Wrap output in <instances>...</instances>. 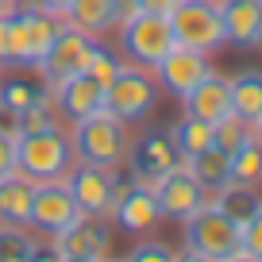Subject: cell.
I'll use <instances>...</instances> for the list:
<instances>
[{
    "label": "cell",
    "instance_id": "obj_10",
    "mask_svg": "<svg viewBox=\"0 0 262 262\" xmlns=\"http://www.w3.org/2000/svg\"><path fill=\"white\" fill-rule=\"evenodd\" d=\"M112 228L127 231V235H150L162 220V208H158V196L150 185H139V181H123L120 196H116L112 212H108Z\"/></svg>",
    "mask_w": 262,
    "mask_h": 262
},
{
    "label": "cell",
    "instance_id": "obj_25",
    "mask_svg": "<svg viewBox=\"0 0 262 262\" xmlns=\"http://www.w3.org/2000/svg\"><path fill=\"white\" fill-rule=\"evenodd\" d=\"M189 170H193V178L201 181V185L208 189V193H216V189H224L231 181V166H228V155H224L220 147H208L201 150L196 158H189Z\"/></svg>",
    "mask_w": 262,
    "mask_h": 262
},
{
    "label": "cell",
    "instance_id": "obj_4",
    "mask_svg": "<svg viewBox=\"0 0 262 262\" xmlns=\"http://www.w3.org/2000/svg\"><path fill=\"white\" fill-rule=\"evenodd\" d=\"M104 108L112 116H120L127 127L131 123L150 120L155 108H158V77H155V70H143V66H135V62H123V70L104 89Z\"/></svg>",
    "mask_w": 262,
    "mask_h": 262
},
{
    "label": "cell",
    "instance_id": "obj_6",
    "mask_svg": "<svg viewBox=\"0 0 262 262\" xmlns=\"http://www.w3.org/2000/svg\"><path fill=\"white\" fill-rule=\"evenodd\" d=\"M127 178L139 185H155L158 178H166L170 170L181 166L178 143H173L170 127H143L127 147Z\"/></svg>",
    "mask_w": 262,
    "mask_h": 262
},
{
    "label": "cell",
    "instance_id": "obj_33",
    "mask_svg": "<svg viewBox=\"0 0 262 262\" xmlns=\"http://www.w3.org/2000/svg\"><path fill=\"white\" fill-rule=\"evenodd\" d=\"M16 173V131L0 127V178Z\"/></svg>",
    "mask_w": 262,
    "mask_h": 262
},
{
    "label": "cell",
    "instance_id": "obj_5",
    "mask_svg": "<svg viewBox=\"0 0 262 262\" xmlns=\"http://www.w3.org/2000/svg\"><path fill=\"white\" fill-rule=\"evenodd\" d=\"M181 235H185V247L201 251L212 262H224L235 251H243V231H239V224L228 220L212 201H208L205 208H196L189 220H181Z\"/></svg>",
    "mask_w": 262,
    "mask_h": 262
},
{
    "label": "cell",
    "instance_id": "obj_28",
    "mask_svg": "<svg viewBox=\"0 0 262 262\" xmlns=\"http://www.w3.org/2000/svg\"><path fill=\"white\" fill-rule=\"evenodd\" d=\"M35 243H39V239L27 228H19V224H0V262H31Z\"/></svg>",
    "mask_w": 262,
    "mask_h": 262
},
{
    "label": "cell",
    "instance_id": "obj_35",
    "mask_svg": "<svg viewBox=\"0 0 262 262\" xmlns=\"http://www.w3.org/2000/svg\"><path fill=\"white\" fill-rule=\"evenodd\" d=\"M31 262H66V254L54 247V239H47V243H35V254Z\"/></svg>",
    "mask_w": 262,
    "mask_h": 262
},
{
    "label": "cell",
    "instance_id": "obj_22",
    "mask_svg": "<svg viewBox=\"0 0 262 262\" xmlns=\"http://www.w3.org/2000/svg\"><path fill=\"white\" fill-rule=\"evenodd\" d=\"M228 89H231V112L247 123L258 120L262 116V70H239V74H231Z\"/></svg>",
    "mask_w": 262,
    "mask_h": 262
},
{
    "label": "cell",
    "instance_id": "obj_38",
    "mask_svg": "<svg viewBox=\"0 0 262 262\" xmlns=\"http://www.w3.org/2000/svg\"><path fill=\"white\" fill-rule=\"evenodd\" d=\"M224 262H262V258H254V254H247V251H235L231 258H224Z\"/></svg>",
    "mask_w": 262,
    "mask_h": 262
},
{
    "label": "cell",
    "instance_id": "obj_26",
    "mask_svg": "<svg viewBox=\"0 0 262 262\" xmlns=\"http://www.w3.org/2000/svg\"><path fill=\"white\" fill-rule=\"evenodd\" d=\"M123 62H127V58H123L116 47H108V42L93 39L89 58H85V70H81V74H85V77H93L100 89H108V85H112V77L123 70Z\"/></svg>",
    "mask_w": 262,
    "mask_h": 262
},
{
    "label": "cell",
    "instance_id": "obj_37",
    "mask_svg": "<svg viewBox=\"0 0 262 262\" xmlns=\"http://www.w3.org/2000/svg\"><path fill=\"white\" fill-rule=\"evenodd\" d=\"M178 262H212V258H205L201 251H193V247H185V251H178Z\"/></svg>",
    "mask_w": 262,
    "mask_h": 262
},
{
    "label": "cell",
    "instance_id": "obj_42",
    "mask_svg": "<svg viewBox=\"0 0 262 262\" xmlns=\"http://www.w3.org/2000/svg\"><path fill=\"white\" fill-rule=\"evenodd\" d=\"M4 4H8V0H0V8H4Z\"/></svg>",
    "mask_w": 262,
    "mask_h": 262
},
{
    "label": "cell",
    "instance_id": "obj_18",
    "mask_svg": "<svg viewBox=\"0 0 262 262\" xmlns=\"http://www.w3.org/2000/svg\"><path fill=\"white\" fill-rule=\"evenodd\" d=\"M181 104H185L189 116H196V120L205 123H220L224 116L231 112V89H228V77L224 74H208L205 81L196 85V89H189L185 97H181Z\"/></svg>",
    "mask_w": 262,
    "mask_h": 262
},
{
    "label": "cell",
    "instance_id": "obj_23",
    "mask_svg": "<svg viewBox=\"0 0 262 262\" xmlns=\"http://www.w3.org/2000/svg\"><path fill=\"white\" fill-rule=\"evenodd\" d=\"M212 205L220 208L228 220H235L239 228H243V224L262 208V193H258V185H235V181H228L224 189L212 193Z\"/></svg>",
    "mask_w": 262,
    "mask_h": 262
},
{
    "label": "cell",
    "instance_id": "obj_19",
    "mask_svg": "<svg viewBox=\"0 0 262 262\" xmlns=\"http://www.w3.org/2000/svg\"><path fill=\"white\" fill-rule=\"evenodd\" d=\"M120 12H123V0H70L62 12V19L77 31L100 39L104 31H112L120 24Z\"/></svg>",
    "mask_w": 262,
    "mask_h": 262
},
{
    "label": "cell",
    "instance_id": "obj_7",
    "mask_svg": "<svg viewBox=\"0 0 262 262\" xmlns=\"http://www.w3.org/2000/svg\"><path fill=\"white\" fill-rule=\"evenodd\" d=\"M170 27H173V39L181 47L205 50V54H216L220 47H228L216 0H181L178 8L170 12Z\"/></svg>",
    "mask_w": 262,
    "mask_h": 262
},
{
    "label": "cell",
    "instance_id": "obj_27",
    "mask_svg": "<svg viewBox=\"0 0 262 262\" xmlns=\"http://www.w3.org/2000/svg\"><path fill=\"white\" fill-rule=\"evenodd\" d=\"M228 166H231V181L235 185H262V143L251 135L239 150L228 155Z\"/></svg>",
    "mask_w": 262,
    "mask_h": 262
},
{
    "label": "cell",
    "instance_id": "obj_41",
    "mask_svg": "<svg viewBox=\"0 0 262 262\" xmlns=\"http://www.w3.org/2000/svg\"><path fill=\"white\" fill-rule=\"evenodd\" d=\"M104 262H127V258H112V254H108V258H104Z\"/></svg>",
    "mask_w": 262,
    "mask_h": 262
},
{
    "label": "cell",
    "instance_id": "obj_20",
    "mask_svg": "<svg viewBox=\"0 0 262 262\" xmlns=\"http://www.w3.org/2000/svg\"><path fill=\"white\" fill-rule=\"evenodd\" d=\"M50 97V85L42 81V74H24V70H12V74L0 77V112L16 120L19 112H27L31 104Z\"/></svg>",
    "mask_w": 262,
    "mask_h": 262
},
{
    "label": "cell",
    "instance_id": "obj_3",
    "mask_svg": "<svg viewBox=\"0 0 262 262\" xmlns=\"http://www.w3.org/2000/svg\"><path fill=\"white\" fill-rule=\"evenodd\" d=\"M70 143H74L77 162H97V166H116V170H123L131 135H127V123H123L120 116L100 108V112L70 123Z\"/></svg>",
    "mask_w": 262,
    "mask_h": 262
},
{
    "label": "cell",
    "instance_id": "obj_32",
    "mask_svg": "<svg viewBox=\"0 0 262 262\" xmlns=\"http://www.w3.org/2000/svg\"><path fill=\"white\" fill-rule=\"evenodd\" d=\"M239 231H243V251L254 254V258H262V208H258V212H254Z\"/></svg>",
    "mask_w": 262,
    "mask_h": 262
},
{
    "label": "cell",
    "instance_id": "obj_12",
    "mask_svg": "<svg viewBox=\"0 0 262 262\" xmlns=\"http://www.w3.org/2000/svg\"><path fill=\"white\" fill-rule=\"evenodd\" d=\"M89 47H93V35L77 31V27H70L62 19V27H58V35L50 39L47 54H42V62L35 66L42 74V81H62V77H74L85 70V58H89Z\"/></svg>",
    "mask_w": 262,
    "mask_h": 262
},
{
    "label": "cell",
    "instance_id": "obj_13",
    "mask_svg": "<svg viewBox=\"0 0 262 262\" xmlns=\"http://www.w3.org/2000/svg\"><path fill=\"white\" fill-rule=\"evenodd\" d=\"M208 74H212V54H205V50H193V47H181V42L155 66L158 89H166L170 97H178V100L185 97L189 89H196V85L205 81Z\"/></svg>",
    "mask_w": 262,
    "mask_h": 262
},
{
    "label": "cell",
    "instance_id": "obj_1",
    "mask_svg": "<svg viewBox=\"0 0 262 262\" xmlns=\"http://www.w3.org/2000/svg\"><path fill=\"white\" fill-rule=\"evenodd\" d=\"M116 42H120V54L127 62L143 66V70H155L173 47V27H170V16H155V12H135L131 4H123L120 12V24H116Z\"/></svg>",
    "mask_w": 262,
    "mask_h": 262
},
{
    "label": "cell",
    "instance_id": "obj_16",
    "mask_svg": "<svg viewBox=\"0 0 262 262\" xmlns=\"http://www.w3.org/2000/svg\"><path fill=\"white\" fill-rule=\"evenodd\" d=\"M224 19L228 47L254 50L262 47V0H216Z\"/></svg>",
    "mask_w": 262,
    "mask_h": 262
},
{
    "label": "cell",
    "instance_id": "obj_2",
    "mask_svg": "<svg viewBox=\"0 0 262 262\" xmlns=\"http://www.w3.org/2000/svg\"><path fill=\"white\" fill-rule=\"evenodd\" d=\"M77 155L66 127L47 131H19L16 135V170L31 181H62L74 170Z\"/></svg>",
    "mask_w": 262,
    "mask_h": 262
},
{
    "label": "cell",
    "instance_id": "obj_30",
    "mask_svg": "<svg viewBox=\"0 0 262 262\" xmlns=\"http://www.w3.org/2000/svg\"><path fill=\"white\" fill-rule=\"evenodd\" d=\"M12 127H16V135L19 131H47V127H62V116H58V108H54V100H39V104H31L27 112H19L16 120H12Z\"/></svg>",
    "mask_w": 262,
    "mask_h": 262
},
{
    "label": "cell",
    "instance_id": "obj_11",
    "mask_svg": "<svg viewBox=\"0 0 262 262\" xmlns=\"http://www.w3.org/2000/svg\"><path fill=\"white\" fill-rule=\"evenodd\" d=\"M77 216H81V208H77L74 193L66 189V181H35V201H31V220H27V228H35L47 239H54L58 231H66Z\"/></svg>",
    "mask_w": 262,
    "mask_h": 262
},
{
    "label": "cell",
    "instance_id": "obj_39",
    "mask_svg": "<svg viewBox=\"0 0 262 262\" xmlns=\"http://www.w3.org/2000/svg\"><path fill=\"white\" fill-rule=\"evenodd\" d=\"M251 131H254V139H258V143H262V116H258V120H254V123H251Z\"/></svg>",
    "mask_w": 262,
    "mask_h": 262
},
{
    "label": "cell",
    "instance_id": "obj_36",
    "mask_svg": "<svg viewBox=\"0 0 262 262\" xmlns=\"http://www.w3.org/2000/svg\"><path fill=\"white\" fill-rule=\"evenodd\" d=\"M31 4H39V8H47V12H54V16H62L70 0H31Z\"/></svg>",
    "mask_w": 262,
    "mask_h": 262
},
{
    "label": "cell",
    "instance_id": "obj_21",
    "mask_svg": "<svg viewBox=\"0 0 262 262\" xmlns=\"http://www.w3.org/2000/svg\"><path fill=\"white\" fill-rule=\"evenodd\" d=\"M31 201H35V181L24 173H8L0 178V224H19L27 228L31 220Z\"/></svg>",
    "mask_w": 262,
    "mask_h": 262
},
{
    "label": "cell",
    "instance_id": "obj_8",
    "mask_svg": "<svg viewBox=\"0 0 262 262\" xmlns=\"http://www.w3.org/2000/svg\"><path fill=\"white\" fill-rule=\"evenodd\" d=\"M66 189L74 193L77 208L85 216H108L116 205V196L123 189V173L116 166H97V162H74V170L66 173Z\"/></svg>",
    "mask_w": 262,
    "mask_h": 262
},
{
    "label": "cell",
    "instance_id": "obj_40",
    "mask_svg": "<svg viewBox=\"0 0 262 262\" xmlns=\"http://www.w3.org/2000/svg\"><path fill=\"white\" fill-rule=\"evenodd\" d=\"M66 262H97V258H66Z\"/></svg>",
    "mask_w": 262,
    "mask_h": 262
},
{
    "label": "cell",
    "instance_id": "obj_14",
    "mask_svg": "<svg viewBox=\"0 0 262 262\" xmlns=\"http://www.w3.org/2000/svg\"><path fill=\"white\" fill-rule=\"evenodd\" d=\"M54 247L66 258H97L104 262L112 254V220L108 216H77L66 231L54 235Z\"/></svg>",
    "mask_w": 262,
    "mask_h": 262
},
{
    "label": "cell",
    "instance_id": "obj_29",
    "mask_svg": "<svg viewBox=\"0 0 262 262\" xmlns=\"http://www.w3.org/2000/svg\"><path fill=\"white\" fill-rule=\"evenodd\" d=\"M254 131H251V123L247 120H239L235 112H228L220 123H212V143L224 150V155H231V150H239L247 139H251Z\"/></svg>",
    "mask_w": 262,
    "mask_h": 262
},
{
    "label": "cell",
    "instance_id": "obj_17",
    "mask_svg": "<svg viewBox=\"0 0 262 262\" xmlns=\"http://www.w3.org/2000/svg\"><path fill=\"white\" fill-rule=\"evenodd\" d=\"M24 0H8L0 8V70H35L31 47H27V27H24Z\"/></svg>",
    "mask_w": 262,
    "mask_h": 262
},
{
    "label": "cell",
    "instance_id": "obj_9",
    "mask_svg": "<svg viewBox=\"0 0 262 262\" xmlns=\"http://www.w3.org/2000/svg\"><path fill=\"white\" fill-rule=\"evenodd\" d=\"M150 189H155V196H158L162 220H189L196 208H205L208 201H212V193L193 178V170H189L185 162H181L178 170H170L166 178H158Z\"/></svg>",
    "mask_w": 262,
    "mask_h": 262
},
{
    "label": "cell",
    "instance_id": "obj_31",
    "mask_svg": "<svg viewBox=\"0 0 262 262\" xmlns=\"http://www.w3.org/2000/svg\"><path fill=\"white\" fill-rule=\"evenodd\" d=\"M127 262H178V247H170L166 239H143L131 247Z\"/></svg>",
    "mask_w": 262,
    "mask_h": 262
},
{
    "label": "cell",
    "instance_id": "obj_24",
    "mask_svg": "<svg viewBox=\"0 0 262 262\" xmlns=\"http://www.w3.org/2000/svg\"><path fill=\"white\" fill-rule=\"evenodd\" d=\"M170 135H173V143H178L181 162H189V158H196L201 150L216 147V143H212V123L196 120V116H189V112H185V116H181V120L170 127Z\"/></svg>",
    "mask_w": 262,
    "mask_h": 262
},
{
    "label": "cell",
    "instance_id": "obj_15",
    "mask_svg": "<svg viewBox=\"0 0 262 262\" xmlns=\"http://www.w3.org/2000/svg\"><path fill=\"white\" fill-rule=\"evenodd\" d=\"M50 100H54L62 123H77L104 108V89L93 77L74 74V77H62V81H50Z\"/></svg>",
    "mask_w": 262,
    "mask_h": 262
},
{
    "label": "cell",
    "instance_id": "obj_34",
    "mask_svg": "<svg viewBox=\"0 0 262 262\" xmlns=\"http://www.w3.org/2000/svg\"><path fill=\"white\" fill-rule=\"evenodd\" d=\"M135 12H155V16H170L181 0H127Z\"/></svg>",
    "mask_w": 262,
    "mask_h": 262
},
{
    "label": "cell",
    "instance_id": "obj_43",
    "mask_svg": "<svg viewBox=\"0 0 262 262\" xmlns=\"http://www.w3.org/2000/svg\"><path fill=\"white\" fill-rule=\"evenodd\" d=\"M123 4H127V0H123Z\"/></svg>",
    "mask_w": 262,
    "mask_h": 262
}]
</instances>
